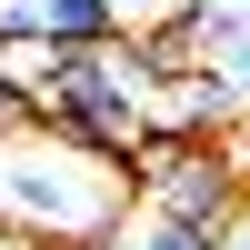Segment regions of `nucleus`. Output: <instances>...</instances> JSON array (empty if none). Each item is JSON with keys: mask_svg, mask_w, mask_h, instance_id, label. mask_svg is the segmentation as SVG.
Listing matches in <instances>:
<instances>
[{"mask_svg": "<svg viewBox=\"0 0 250 250\" xmlns=\"http://www.w3.org/2000/svg\"><path fill=\"white\" fill-rule=\"evenodd\" d=\"M0 70H20V40H0Z\"/></svg>", "mask_w": 250, "mask_h": 250, "instance_id": "obj_6", "label": "nucleus"}, {"mask_svg": "<svg viewBox=\"0 0 250 250\" xmlns=\"http://www.w3.org/2000/svg\"><path fill=\"white\" fill-rule=\"evenodd\" d=\"M240 10H250V0H240Z\"/></svg>", "mask_w": 250, "mask_h": 250, "instance_id": "obj_9", "label": "nucleus"}, {"mask_svg": "<svg viewBox=\"0 0 250 250\" xmlns=\"http://www.w3.org/2000/svg\"><path fill=\"white\" fill-rule=\"evenodd\" d=\"M240 110H250V100H240V90H220L210 70H170L150 100H140V130H170V140H220Z\"/></svg>", "mask_w": 250, "mask_h": 250, "instance_id": "obj_3", "label": "nucleus"}, {"mask_svg": "<svg viewBox=\"0 0 250 250\" xmlns=\"http://www.w3.org/2000/svg\"><path fill=\"white\" fill-rule=\"evenodd\" d=\"M230 240H250V210H240V230H230Z\"/></svg>", "mask_w": 250, "mask_h": 250, "instance_id": "obj_7", "label": "nucleus"}, {"mask_svg": "<svg viewBox=\"0 0 250 250\" xmlns=\"http://www.w3.org/2000/svg\"><path fill=\"white\" fill-rule=\"evenodd\" d=\"M120 200H130V180H120L110 160L70 150V140H50V130L0 140V220H20L30 240H50V250L100 240L120 220Z\"/></svg>", "mask_w": 250, "mask_h": 250, "instance_id": "obj_1", "label": "nucleus"}, {"mask_svg": "<svg viewBox=\"0 0 250 250\" xmlns=\"http://www.w3.org/2000/svg\"><path fill=\"white\" fill-rule=\"evenodd\" d=\"M220 150H230V170H240V180H250V110H240V120H230V130H220Z\"/></svg>", "mask_w": 250, "mask_h": 250, "instance_id": "obj_5", "label": "nucleus"}, {"mask_svg": "<svg viewBox=\"0 0 250 250\" xmlns=\"http://www.w3.org/2000/svg\"><path fill=\"white\" fill-rule=\"evenodd\" d=\"M130 250H220L210 230H180V220H130Z\"/></svg>", "mask_w": 250, "mask_h": 250, "instance_id": "obj_4", "label": "nucleus"}, {"mask_svg": "<svg viewBox=\"0 0 250 250\" xmlns=\"http://www.w3.org/2000/svg\"><path fill=\"white\" fill-rule=\"evenodd\" d=\"M220 250H250V240H220Z\"/></svg>", "mask_w": 250, "mask_h": 250, "instance_id": "obj_8", "label": "nucleus"}, {"mask_svg": "<svg viewBox=\"0 0 250 250\" xmlns=\"http://www.w3.org/2000/svg\"><path fill=\"white\" fill-rule=\"evenodd\" d=\"M120 180L140 190V220H180V230H210L230 240L250 210V180L230 170L220 140H170V130H140V150L120 160Z\"/></svg>", "mask_w": 250, "mask_h": 250, "instance_id": "obj_2", "label": "nucleus"}]
</instances>
